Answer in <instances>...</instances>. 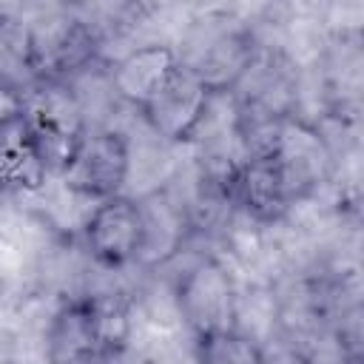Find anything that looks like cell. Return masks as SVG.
Wrapping results in <instances>:
<instances>
[{
  "instance_id": "3957f363",
  "label": "cell",
  "mask_w": 364,
  "mask_h": 364,
  "mask_svg": "<svg viewBox=\"0 0 364 364\" xmlns=\"http://www.w3.org/2000/svg\"><path fill=\"white\" fill-rule=\"evenodd\" d=\"M128 173H131L128 139L114 128H97V131L85 128L80 148L74 151L71 162L57 179L68 193L100 202L122 193Z\"/></svg>"
},
{
  "instance_id": "e0dca14e",
  "label": "cell",
  "mask_w": 364,
  "mask_h": 364,
  "mask_svg": "<svg viewBox=\"0 0 364 364\" xmlns=\"http://www.w3.org/2000/svg\"><path fill=\"white\" fill-rule=\"evenodd\" d=\"M3 193H6V188H3V185H0V196H3Z\"/></svg>"
},
{
  "instance_id": "2e32d148",
  "label": "cell",
  "mask_w": 364,
  "mask_h": 364,
  "mask_svg": "<svg viewBox=\"0 0 364 364\" xmlns=\"http://www.w3.org/2000/svg\"><path fill=\"white\" fill-rule=\"evenodd\" d=\"M31 6H34V0H0V26L17 23Z\"/></svg>"
},
{
  "instance_id": "5bb4252c",
  "label": "cell",
  "mask_w": 364,
  "mask_h": 364,
  "mask_svg": "<svg viewBox=\"0 0 364 364\" xmlns=\"http://www.w3.org/2000/svg\"><path fill=\"white\" fill-rule=\"evenodd\" d=\"M196 358L208 364H259L264 361V350L259 347V341H253L239 327H233L213 336H199Z\"/></svg>"
},
{
  "instance_id": "4fadbf2b",
  "label": "cell",
  "mask_w": 364,
  "mask_h": 364,
  "mask_svg": "<svg viewBox=\"0 0 364 364\" xmlns=\"http://www.w3.org/2000/svg\"><path fill=\"white\" fill-rule=\"evenodd\" d=\"M88 304H91V318H94L100 358L119 355L128 347L131 330H134L128 299L119 296V293H100V296H88Z\"/></svg>"
},
{
  "instance_id": "5b68a950",
  "label": "cell",
  "mask_w": 364,
  "mask_h": 364,
  "mask_svg": "<svg viewBox=\"0 0 364 364\" xmlns=\"http://www.w3.org/2000/svg\"><path fill=\"white\" fill-rule=\"evenodd\" d=\"M216 91H210L191 68L182 63L165 80V85L139 108L145 125L171 145H188L196 139Z\"/></svg>"
},
{
  "instance_id": "9c48e42d",
  "label": "cell",
  "mask_w": 364,
  "mask_h": 364,
  "mask_svg": "<svg viewBox=\"0 0 364 364\" xmlns=\"http://www.w3.org/2000/svg\"><path fill=\"white\" fill-rule=\"evenodd\" d=\"M228 199L264 225L279 222L296 202L279 162L270 154H247L233 165Z\"/></svg>"
},
{
  "instance_id": "8fae6325",
  "label": "cell",
  "mask_w": 364,
  "mask_h": 364,
  "mask_svg": "<svg viewBox=\"0 0 364 364\" xmlns=\"http://www.w3.org/2000/svg\"><path fill=\"white\" fill-rule=\"evenodd\" d=\"M142 210V264H165L171 262L191 233V213L185 202H179L168 191H154L139 199Z\"/></svg>"
},
{
  "instance_id": "8992f818",
  "label": "cell",
  "mask_w": 364,
  "mask_h": 364,
  "mask_svg": "<svg viewBox=\"0 0 364 364\" xmlns=\"http://www.w3.org/2000/svg\"><path fill=\"white\" fill-rule=\"evenodd\" d=\"M262 154H270L279 162L287 185L293 191V199L310 196L333 173V151H330L327 139L321 136V131L316 125L301 119L296 111L284 114L279 119L276 134H273L267 151H262Z\"/></svg>"
},
{
  "instance_id": "52a82bcc",
  "label": "cell",
  "mask_w": 364,
  "mask_h": 364,
  "mask_svg": "<svg viewBox=\"0 0 364 364\" xmlns=\"http://www.w3.org/2000/svg\"><path fill=\"white\" fill-rule=\"evenodd\" d=\"M82 239L91 259L108 270L136 262L142 250L139 199H131L125 193L100 199L82 222Z\"/></svg>"
},
{
  "instance_id": "9a60e30c",
  "label": "cell",
  "mask_w": 364,
  "mask_h": 364,
  "mask_svg": "<svg viewBox=\"0 0 364 364\" xmlns=\"http://www.w3.org/2000/svg\"><path fill=\"white\" fill-rule=\"evenodd\" d=\"M26 108H28V97L23 94V88L0 74V134L20 125L26 119Z\"/></svg>"
},
{
  "instance_id": "ba28073f",
  "label": "cell",
  "mask_w": 364,
  "mask_h": 364,
  "mask_svg": "<svg viewBox=\"0 0 364 364\" xmlns=\"http://www.w3.org/2000/svg\"><path fill=\"white\" fill-rule=\"evenodd\" d=\"M23 125L46 173L60 176L85 134V125L74 100L68 94H43L37 100H28Z\"/></svg>"
},
{
  "instance_id": "30bf717a",
  "label": "cell",
  "mask_w": 364,
  "mask_h": 364,
  "mask_svg": "<svg viewBox=\"0 0 364 364\" xmlns=\"http://www.w3.org/2000/svg\"><path fill=\"white\" fill-rule=\"evenodd\" d=\"M179 51L165 43H145L139 48H131L125 57H119L111 65V91L134 105L136 111L165 85V80L176 71Z\"/></svg>"
},
{
  "instance_id": "7a4b0ae2",
  "label": "cell",
  "mask_w": 364,
  "mask_h": 364,
  "mask_svg": "<svg viewBox=\"0 0 364 364\" xmlns=\"http://www.w3.org/2000/svg\"><path fill=\"white\" fill-rule=\"evenodd\" d=\"M176 307L193 338L239 327V293L230 270L213 259H196L176 282Z\"/></svg>"
},
{
  "instance_id": "6da1fadb",
  "label": "cell",
  "mask_w": 364,
  "mask_h": 364,
  "mask_svg": "<svg viewBox=\"0 0 364 364\" xmlns=\"http://www.w3.org/2000/svg\"><path fill=\"white\" fill-rule=\"evenodd\" d=\"M26 65L40 82H68L97 60L94 31L71 14L40 17L26 31Z\"/></svg>"
},
{
  "instance_id": "277c9868",
  "label": "cell",
  "mask_w": 364,
  "mask_h": 364,
  "mask_svg": "<svg viewBox=\"0 0 364 364\" xmlns=\"http://www.w3.org/2000/svg\"><path fill=\"white\" fill-rule=\"evenodd\" d=\"M256 57L253 37L245 26L219 20L202 23L191 37L188 48L179 54V63L191 68L210 91H233L242 74L250 68Z\"/></svg>"
},
{
  "instance_id": "7c38bea8",
  "label": "cell",
  "mask_w": 364,
  "mask_h": 364,
  "mask_svg": "<svg viewBox=\"0 0 364 364\" xmlns=\"http://www.w3.org/2000/svg\"><path fill=\"white\" fill-rule=\"evenodd\" d=\"M46 341H48L51 361H94V358H100L88 296L74 299L54 313Z\"/></svg>"
}]
</instances>
